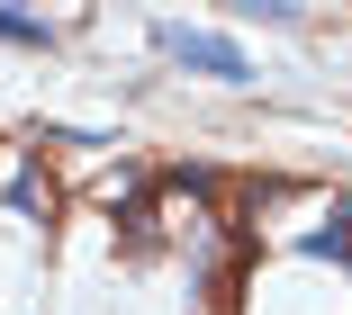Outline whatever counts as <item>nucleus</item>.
I'll use <instances>...</instances> for the list:
<instances>
[{
    "label": "nucleus",
    "instance_id": "nucleus-1",
    "mask_svg": "<svg viewBox=\"0 0 352 315\" xmlns=\"http://www.w3.org/2000/svg\"><path fill=\"white\" fill-rule=\"evenodd\" d=\"M154 45H163V63H181V72H199V82H253V54L235 45V36H217V27H190V19H163L154 27Z\"/></svg>",
    "mask_w": 352,
    "mask_h": 315
},
{
    "label": "nucleus",
    "instance_id": "nucleus-2",
    "mask_svg": "<svg viewBox=\"0 0 352 315\" xmlns=\"http://www.w3.org/2000/svg\"><path fill=\"white\" fill-rule=\"evenodd\" d=\"M0 45H19V54H54V19H36L28 0H0Z\"/></svg>",
    "mask_w": 352,
    "mask_h": 315
},
{
    "label": "nucleus",
    "instance_id": "nucleus-3",
    "mask_svg": "<svg viewBox=\"0 0 352 315\" xmlns=\"http://www.w3.org/2000/svg\"><path fill=\"white\" fill-rule=\"evenodd\" d=\"M298 253H316V261H352V198L334 207V225H316V234H307Z\"/></svg>",
    "mask_w": 352,
    "mask_h": 315
},
{
    "label": "nucleus",
    "instance_id": "nucleus-4",
    "mask_svg": "<svg viewBox=\"0 0 352 315\" xmlns=\"http://www.w3.org/2000/svg\"><path fill=\"white\" fill-rule=\"evenodd\" d=\"M226 10H235V19H262V27H298V19H307L298 0H226Z\"/></svg>",
    "mask_w": 352,
    "mask_h": 315
}]
</instances>
